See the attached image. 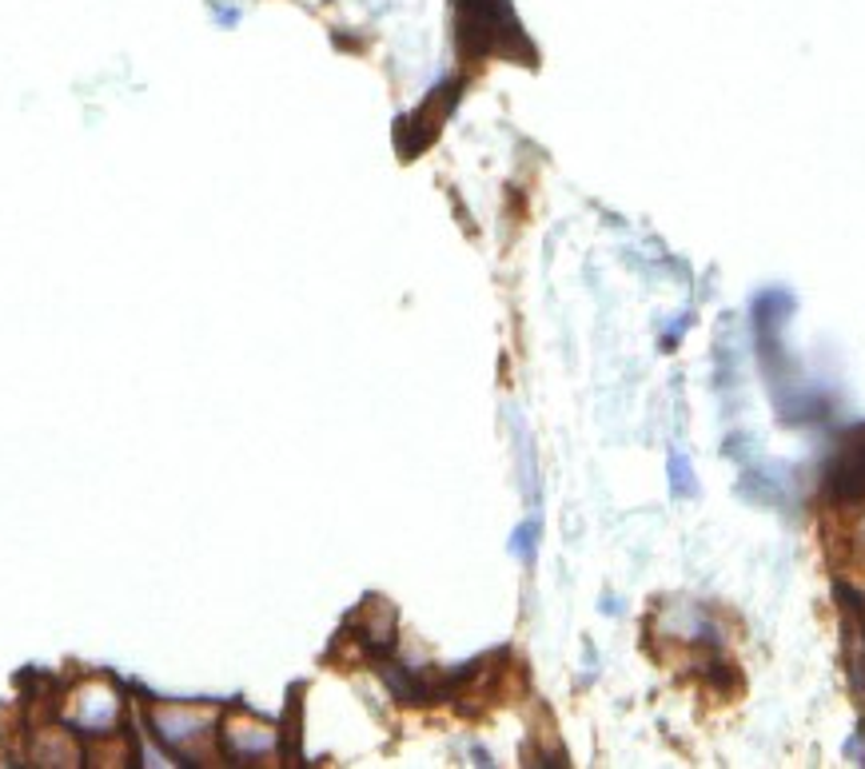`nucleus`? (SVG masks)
<instances>
[{
    "instance_id": "nucleus-1",
    "label": "nucleus",
    "mask_w": 865,
    "mask_h": 769,
    "mask_svg": "<svg viewBox=\"0 0 865 769\" xmlns=\"http://www.w3.org/2000/svg\"><path fill=\"white\" fill-rule=\"evenodd\" d=\"M120 714H125V702H120V694L108 682H84L61 706V717L68 726L80 729V734H96V738L112 734Z\"/></svg>"
},
{
    "instance_id": "nucleus-2",
    "label": "nucleus",
    "mask_w": 865,
    "mask_h": 769,
    "mask_svg": "<svg viewBox=\"0 0 865 769\" xmlns=\"http://www.w3.org/2000/svg\"><path fill=\"white\" fill-rule=\"evenodd\" d=\"M76 746L73 738L64 734V729H41L36 738H32V761L36 766H76Z\"/></svg>"
},
{
    "instance_id": "nucleus-3",
    "label": "nucleus",
    "mask_w": 865,
    "mask_h": 769,
    "mask_svg": "<svg viewBox=\"0 0 865 769\" xmlns=\"http://www.w3.org/2000/svg\"><path fill=\"white\" fill-rule=\"evenodd\" d=\"M271 741H275V734H271V726H263V722H256V726H240V722H231L228 726V746L231 754H248V749H271Z\"/></svg>"
},
{
    "instance_id": "nucleus-4",
    "label": "nucleus",
    "mask_w": 865,
    "mask_h": 769,
    "mask_svg": "<svg viewBox=\"0 0 865 769\" xmlns=\"http://www.w3.org/2000/svg\"><path fill=\"white\" fill-rule=\"evenodd\" d=\"M674 483H678V490H690V467H686V458H674Z\"/></svg>"
}]
</instances>
